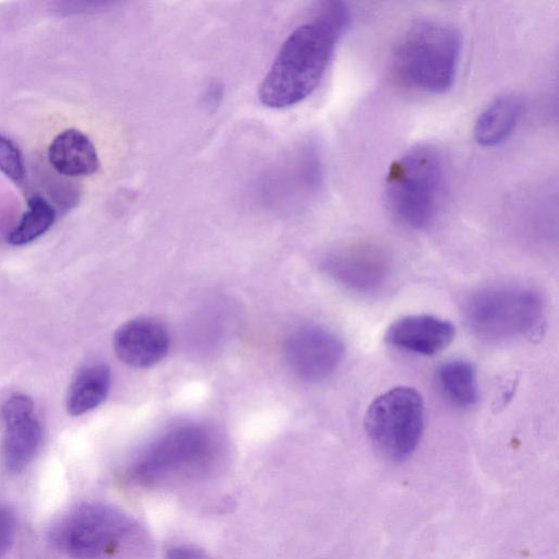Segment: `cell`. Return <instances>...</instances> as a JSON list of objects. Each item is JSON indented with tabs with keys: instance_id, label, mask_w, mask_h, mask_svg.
Wrapping results in <instances>:
<instances>
[{
	"instance_id": "cell-10",
	"label": "cell",
	"mask_w": 559,
	"mask_h": 559,
	"mask_svg": "<svg viewBox=\"0 0 559 559\" xmlns=\"http://www.w3.org/2000/svg\"><path fill=\"white\" fill-rule=\"evenodd\" d=\"M3 424L1 461L10 473L24 469L39 450L43 430L34 412V402L25 394L9 396L0 408Z\"/></svg>"
},
{
	"instance_id": "cell-9",
	"label": "cell",
	"mask_w": 559,
	"mask_h": 559,
	"mask_svg": "<svg viewBox=\"0 0 559 559\" xmlns=\"http://www.w3.org/2000/svg\"><path fill=\"white\" fill-rule=\"evenodd\" d=\"M284 355L289 369L301 380L317 382L330 377L344 356L341 338L318 324H305L290 332Z\"/></svg>"
},
{
	"instance_id": "cell-4",
	"label": "cell",
	"mask_w": 559,
	"mask_h": 559,
	"mask_svg": "<svg viewBox=\"0 0 559 559\" xmlns=\"http://www.w3.org/2000/svg\"><path fill=\"white\" fill-rule=\"evenodd\" d=\"M430 145L408 150L390 165L384 199L392 216L412 229H423L435 219L442 190L443 167Z\"/></svg>"
},
{
	"instance_id": "cell-13",
	"label": "cell",
	"mask_w": 559,
	"mask_h": 559,
	"mask_svg": "<svg viewBox=\"0 0 559 559\" xmlns=\"http://www.w3.org/2000/svg\"><path fill=\"white\" fill-rule=\"evenodd\" d=\"M48 160L61 175L91 176L99 167V158L91 139L78 129L57 134L48 147Z\"/></svg>"
},
{
	"instance_id": "cell-15",
	"label": "cell",
	"mask_w": 559,
	"mask_h": 559,
	"mask_svg": "<svg viewBox=\"0 0 559 559\" xmlns=\"http://www.w3.org/2000/svg\"><path fill=\"white\" fill-rule=\"evenodd\" d=\"M111 384L110 368L104 362L83 366L73 377L66 400L70 415L80 416L99 406Z\"/></svg>"
},
{
	"instance_id": "cell-7",
	"label": "cell",
	"mask_w": 559,
	"mask_h": 559,
	"mask_svg": "<svg viewBox=\"0 0 559 559\" xmlns=\"http://www.w3.org/2000/svg\"><path fill=\"white\" fill-rule=\"evenodd\" d=\"M215 455V444L204 430L182 427L152 444L133 463L129 476L143 486L198 476L211 467Z\"/></svg>"
},
{
	"instance_id": "cell-14",
	"label": "cell",
	"mask_w": 559,
	"mask_h": 559,
	"mask_svg": "<svg viewBox=\"0 0 559 559\" xmlns=\"http://www.w3.org/2000/svg\"><path fill=\"white\" fill-rule=\"evenodd\" d=\"M523 102L515 94H503L489 103L474 124V139L484 147H493L510 138L523 115Z\"/></svg>"
},
{
	"instance_id": "cell-11",
	"label": "cell",
	"mask_w": 559,
	"mask_h": 559,
	"mask_svg": "<svg viewBox=\"0 0 559 559\" xmlns=\"http://www.w3.org/2000/svg\"><path fill=\"white\" fill-rule=\"evenodd\" d=\"M112 344L122 362L134 368H148L166 357L170 338L160 321L142 317L121 324L115 332Z\"/></svg>"
},
{
	"instance_id": "cell-8",
	"label": "cell",
	"mask_w": 559,
	"mask_h": 559,
	"mask_svg": "<svg viewBox=\"0 0 559 559\" xmlns=\"http://www.w3.org/2000/svg\"><path fill=\"white\" fill-rule=\"evenodd\" d=\"M324 272L346 289L359 294L379 290L390 278L393 260L390 252L371 240L343 245L322 262Z\"/></svg>"
},
{
	"instance_id": "cell-19",
	"label": "cell",
	"mask_w": 559,
	"mask_h": 559,
	"mask_svg": "<svg viewBox=\"0 0 559 559\" xmlns=\"http://www.w3.org/2000/svg\"><path fill=\"white\" fill-rule=\"evenodd\" d=\"M15 534V520L11 511L0 506V559L10 548Z\"/></svg>"
},
{
	"instance_id": "cell-12",
	"label": "cell",
	"mask_w": 559,
	"mask_h": 559,
	"mask_svg": "<svg viewBox=\"0 0 559 559\" xmlns=\"http://www.w3.org/2000/svg\"><path fill=\"white\" fill-rule=\"evenodd\" d=\"M455 326L431 314L405 316L392 322L384 333L385 342L401 350L433 356L454 340Z\"/></svg>"
},
{
	"instance_id": "cell-6",
	"label": "cell",
	"mask_w": 559,
	"mask_h": 559,
	"mask_svg": "<svg viewBox=\"0 0 559 559\" xmlns=\"http://www.w3.org/2000/svg\"><path fill=\"white\" fill-rule=\"evenodd\" d=\"M133 528L121 511L102 503H82L51 527L49 537L61 552L75 559H98L115 551Z\"/></svg>"
},
{
	"instance_id": "cell-2",
	"label": "cell",
	"mask_w": 559,
	"mask_h": 559,
	"mask_svg": "<svg viewBox=\"0 0 559 559\" xmlns=\"http://www.w3.org/2000/svg\"><path fill=\"white\" fill-rule=\"evenodd\" d=\"M461 55V37L451 25L435 20L413 23L399 38L393 69L414 90L442 94L453 84Z\"/></svg>"
},
{
	"instance_id": "cell-20",
	"label": "cell",
	"mask_w": 559,
	"mask_h": 559,
	"mask_svg": "<svg viewBox=\"0 0 559 559\" xmlns=\"http://www.w3.org/2000/svg\"><path fill=\"white\" fill-rule=\"evenodd\" d=\"M165 559H205L204 555L194 547L181 545L167 550Z\"/></svg>"
},
{
	"instance_id": "cell-17",
	"label": "cell",
	"mask_w": 559,
	"mask_h": 559,
	"mask_svg": "<svg viewBox=\"0 0 559 559\" xmlns=\"http://www.w3.org/2000/svg\"><path fill=\"white\" fill-rule=\"evenodd\" d=\"M55 219L53 206L43 197L34 195L28 199L26 211L8 235V242L12 246L27 245L49 230Z\"/></svg>"
},
{
	"instance_id": "cell-1",
	"label": "cell",
	"mask_w": 559,
	"mask_h": 559,
	"mask_svg": "<svg viewBox=\"0 0 559 559\" xmlns=\"http://www.w3.org/2000/svg\"><path fill=\"white\" fill-rule=\"evenodd\" d=\"M343 2L319 3L312 15L284 40L259 87V99L269 108L297 105L319 86L338 40L349 23Z\"/></svg>"
},
{
	"instance_id": "cell-18",
	"label": "cell",
	"mask_w": 559,
	"mask_h": 559,
	"mask_svg": "<svg viewBox=\"0 0 559 559\" xmlns=\"http://www.w3.org/2000/svg\"><path fill=\"white\" fill-rule=\"evenodd\" d=\"M0 171L15 182L25 177V165L19 147L9 139L0 135Z\"/></svg>"
},
{
	"instance_id": "cell-5",
	"label": "cell",
	"mask_w": 559,
	"mask_h": 559,
	"mask_svg": "<svg viewBox=\"0 0 559 559\" xmlns=\"http://www.w3.org/2000/svg\"><path fill=\"white\" fill-rule=\"evenodd\" d=\"M425 420L420 393L412 386H394L368 406L364 426L374 448L392 461H403L416 450Z\"/></svg>"
},
{
	"instance_id": "cell-3",
	"label": "cell",
	"mask_w": 559,
	"mask_h": 559,
	"mask_svg": "<svg viewBox=\"0 0 559 559\" xmlns=\"http://www.w3.org/2000/svg\"><path fill=\"white\" fill-rule=\"evenodd\" d=\"M463 316L474 335L489 343L540 336L545 326L542 295L519 284L485 286L472 293Z\"/></svg>"
},
{
	"instance_id": "cell-16",
	"label": "cell",
	"mask_w": 559,
	"mask_h": 559,
	"mask_svg": "<svg viewBox=\"0 0 559 559\" xmlns=\"http://www.w3.org/2000/svg\"><path fill=\"white\" fill-rule=\"evenodd\" d=\"M441 395L457 408H469L478 400L477 371L473 362L451 359L441 364L436 372Z\"/></svg>"
}]
</instances>
